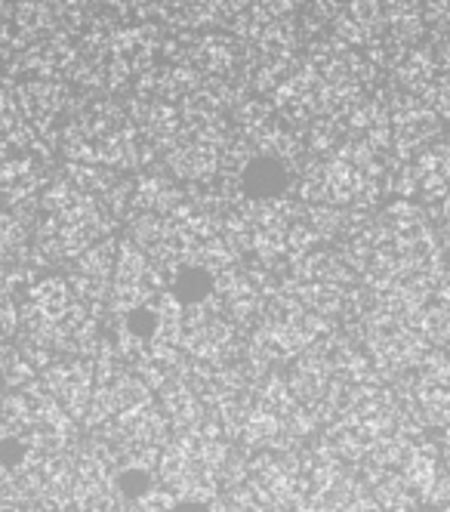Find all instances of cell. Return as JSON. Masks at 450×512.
I'll use <instances>...</instances> for the list:
<instances>
[{
  "label": "cell",
  "mask_w": 450,
  "mask_h": 512,
  "mask_svg": "<svg viewBox=\"0 0 450 512\" xmlns=\"http://www.w3.org/2000/svg\"><path fill=\"white\" fill-rule=\"evenodd\" d=\"M225 442H238L250 451L284 454L315 429V417L299 405L287 380L262 377L238 401L216 411Z\"/></svg>",
  "instance_id": "6da1fadb"
},
{
  "label": "cell",
  "mask_w": 450,
  "mask_h": 512,
  "mask_svg": "<svg viewBox=\"0 0 450 512\" xmlns=\"http://www.w3.org/2000/svg\"><path fill=\"white\" fill-rule=\"evenodd\" d=\"M22 318V343L41 349L47 355H96L99 349V324L93 312L78 300L65 278H37L25 290L19 306Z\"/></svg>",
  "instance_id": "7a4b0ae2"
},
{
  "label": "cell",
  "mask_w": 450,
  "mask_h": 512,
  "mask_svg": "<svg viewBox=\"0 0 450 512\" xmlns=\"http://www.w3.org/2000/svg\"><path fill=\"white\" fill-rule=\"evenodd\" d=\"M398 432L414 435V426H410V420L401 408L398 392L364 383V386L349 389L343 405L327 420V448L324 451H330L343 463L361 466Z\"/></svg>",
  "instance_id": "3957f363"
},
{
  "label": "cell",
  "mask_w": 450,
  "mask_h": 512,
  "mask_svg": "<svg viewBox=\"0 0 450 512\" xmlns=\"http://www.w3.org/2000/svg\"><path fill=\"white\" fill-rule=\"evenodd\" d=\"M232 451L219 426H204L170 438L158 460V479L176 500L213 503L229 482Z\"/></svg>",
  "instance_id": "277c9868"
},
{
  "label": "cell",
  "mask_w": 450,
  "mask_h": 512,
  "mask_svg": "<svg viewBox=\"0 0 450 512\" xmlns=\"http://www.w3.org/2000/svg\"><path fill=\"white\" fill-rule=\"evenodd\" d=\"M167 278L161 275V269L148 260V256L139 247H121L118 250V266H115V284H111V312L124 315L133 312L139 306H148L161 290H164Z\"/></svg>",
  "instance_id": "5b68a950"
},
{
  "label": "cell",
  "mask_w": 450,
  "mask_h": 512,
  "mask_svg": "<svg viewBox=\"0 0 450 512\" xmlns=\"http://www.w3.org/2000/svg\"><path fill=\"white\" fill-rule=\"evenodd\" d=\"M41 386L74 420H84L90 411L93 392H96L93 364H87L84 358H68V355L59 361H50L41 374Z\"/></svg>",
  "instance_id": "8992f818"
},
{
  "label": "cell",
  "mask_w": 450,
  "mask_h": 512,
  "mask_svg": "<svg viewBox=\"0 0 450 512\" xmlns=\"http://www.w3.org/2000/svg\"><path fill=\"white\" fill-rule=\"evenodd\" d=\"M115 266H118V250L105 244H96L90 250H84L78 260L71 263L68 272V284L78 294V300L90 309L99 312L102 306L111 303V284H115Z\"/></svg>",
  "instance_id": "52a82bcc"
},
{
  "label": "cell",
  "mask_w": 450,
  "mask_h": 512,
  "mask_svg": "<svg viewBox=\"0 0 450 512\" xmlns=\"http://www.w3.org/2000/svg\"><path fill=\"white\" fill-rule=\"evenodd\" d=\"M170 512H213L210 503H185V500H176V506Z\"/></svg>",
  "instance_id": "ba28073f"
},
{
  "label": "cell",
  "mask_w": 450,
  "mask_h": 512,
  "mask_svg": "<svg viewBox=\"0 0 450 512\" xmlns=\"http://www.w3.org/2000/svg\"><path fill=\"white\" fill-rule=\"evenodd\" d=\"M0 512H47L44 506H10V503H0Z\"/></svg>",
  "instance_id": "9c48e42d"
},
{
  "label": "cell",
  "mask_w": 450,
  "mask_h": 512,
  "mask_svg": "<svg viewBox=\"0 0 450 512\" xmlns=\"http://www.w3.org/2000/svg\"><path fill=\"white\" fill-rule=\"evenodd\" d=\"M4 389H7V380H4V371H0V395H4Z\"/></svg>",
  "instance_id": "30bf717a"
}]
</instances>
